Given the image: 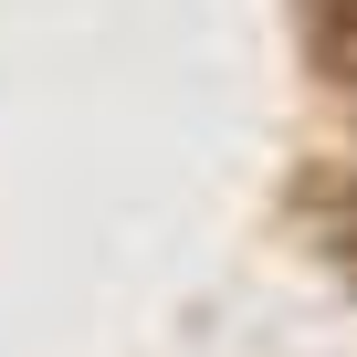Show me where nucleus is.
I'll return each instance as SVG.
<instances>
[{"label": "nucleus", "instance_id": "nucleus-1", "mask_svg": "<svg viewBox=\"0 0 357 357\" xmlns=\"http://www.w3.org/2000/svg\"><path fill=\"white\" fill-rule=\"evenodd\" d=\"M315 63H326L336 84H357V0H336V11L315 22Z\"/></svg>", "mask_w": 357, "mask_h": 357}]
</instances>
